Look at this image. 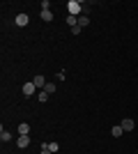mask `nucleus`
<instances>
[{"instance_id": "nucleus-4", "label": "nucleus", "mask_w": 138, "mask_h": 154, "mask_svg": "<svg viewBox=\"0 0 138 154\" xmlns=\"http://www.w3.org/2000/svg\"><path fill=\"white\" fill-rule=\"evenodd\" d=\"M16 145H19L21 149L30 147V136H19V138H16Z\"/></svg>"}, {"instance_id": "nucleus-14", "label": "nucleus", "mask_w": 138, "mask_h": 154, "mask_svg": "<svg viewBox=\"0 0 138 154\" xmlns=\"http://www.w3.org/2000/svg\"><path fill=\"white\" fill-rule=\"evenodd\" d=\"M44 92H48V94H53V92H55V83H46Z\"/></svg>"}, {"instance_id": "nucleus-13", "label": "nucleus", "mask_w": 138, "mask_h": 154, "mask_svg": "<svg viewBox=\"0 0 138 154\" xmlns=\"http://www.w3.org/2000/svg\"><path fill=\"white\" fill-rule=\"evenodd\" d=\"M48 97H51V94H48V92H44V90H39V94H37V99H39V101H41V103H44V101H48Z\"/></svg>"}, {"instance_id": "nucleus-3", "label": "nucleus", "mask_w": 138, "mask_h": 154, "mask_svg": "<svg viewBox=\"0 0 138 154\" xmlns=\"http://www.w3.org/2000/svg\"><path fill=\"white\" fill-rule=\"evenodd\" d=\"M35 90H37V88H35V83H32V81L23 83V94H26V97H32V94H35Z\"/></svg>"}, {"instance_id": "nucleus-17", "label": "nucleus", "mask_w": 138, "mask_h": 154, "mask_svg": "<svg viewBox=\"0 0 138 154\" xmlns=\"http://www.w3.org/2000/svg\"><path fill=\"white\" fill-rule=\"evenodd\" d=\"M39 154H53V152H51L48 147H46V149H39Z\"/></svg>"}, {"instance_id": "nucleus-2", "label": "nucleus", "mask_w": 138, "mask_h": 154, "mask_svg": "<svg viewBox=\"0 0 138 154\" xmlns=\"http://www.w3.org/2000/svg\"><path fill=\"white\" fill-rule=\"evenodd\" d=\"M32 83H35V88H37V90H44L48 81H46V78H44V76L39 74V76H35V78H32Z\"/></svg>"}, {"instance_id": "nucleus-15", "label": "nucleus", "mask_w": 138, "mask_h": 154, "mask_svg": "<svg viewBox=\"0 0 138 154\" xmlns=\"http://www.w3.org/2000/svg\"><path fill=\"white\" fill-rule=\"evenodd\" d=\"M48 149H51V152L55 154V152H58V149H60V145H58V143H48Z\"/></svg>"}, {"instance_id": "nucleus-12", "label": "nucleus", "mask_w": 138, "mask_h": 154, "mask_svg": "<svg viewBox=\"0 0 138 154\" xmlns=\"http://www.w3.org/2000/svg\"><path fill=\"white\" fill-rule=\"evenodd\" d=\"M85 26H90V19L87 16H78V28H85Z\"/></svg>"}, {"instance_id": "nucleus-5", "label": "nucleus", "mask_w": 138, "mask_h": 154, "mask_svg": "<svg viewBox=\"0 0 138 154\" xmlns=\"http://www.w3.org/2000/svg\"><path fill=\"white\" fill-rule=\"evenodd\" d=\"M120 124H122V129H124V131H133V127H136L131 117H124V120H122Z\"/></svg>"}, {"instance_id": "nucleus-6", "label": "nucleus", "mask_w": 138, "mask_h": 154, "mask_svg": "<svg viewBox=\"0 0 138 154\" xmlns=\"http://www.w3.org/2000/svg\"><path fill=\"white\" fill-rule=\"evenodd\" d=\"M28 21H30V19H28V14H19V16H16V26H19V28H26Z\"/></svg>"}, {"instance_id": "nucleus-11", "label": "nucleus", "mask_w": 138, "mask_h": 154, "mask_svg": "<svg viewBox=\"0 0 138 154\" xmlns=\"http://www.w3.org/2000/svg\"><path fill=\"white\" fill-rule=\"evenodd\" d=\"M0 140H2V143L12 140V134H9V131H5V129H2V131H0Z\"/></svg>"}, {"instance_id": "nucleus-16", "label": "nucleus", "mask_w": 138, "mask_h": 154, "mask_svg": "<svg viewBox=\"0 0 138 154\" xmlns=\"http://www.w3.org/2000/svg\"><path fill=\"white\" fill-rule=\"evenodd\" d=\"M48 7H51V2H48V0H41V12H46Z\"/></svg>"}, {"instance_id": "nucleus-1", "label": "nucleus", "mask_w": 138, "mask_h": 154, "mask_svg": "<svg viewBox=\"0 0 138 154\" xmlns=\"http://www.w3.org/2000/svg\"><path fill=\"white\" fill-rule=\"evenodd\" d=\"M67 9H69V14H72V16H76V14H81V9H83V7H81V2H76V0H69V2H67Z\"/></svg>"}, {"instance_id": "nucleus-10", "label": "nucleus", "mask_w": 138, "mask_h": 154, "mask_svg": "<svg viewBox=\"0 0 138 154\" xmlns=\"http://www.w3.org/2000/svg\"><path fill=\"white\" fill-rule=\"evenodd\" d=\"M65 21H67V26H72V28H74V26H78V19H76V16H72V14H67V19H65Z\"/></svg>"}, {"instance_id": "nucleus-8", "label": "nucleus", "mask_w": 138, "mask_h": 154, "mask_svg": "<svg viewBox=\"0 0 138 154\" xmlns=\"http://www.w3.org/2000/svg\"><path fill=\"white\" fill-rule=\"evenodd\" d=\"M111 134H113V136H115V138H120V136L124 134V129H122V124H115V127H113V129H111Z\"/></svg>"}, {"instance_id": "nucleus-7", "label": "nucleus", "mask_w": 138, "mask_h": 154, "mask_svg": "<svg viewBox=\"0 0 138 154\" xmlns=\"http://www.w3.org/2000/svg\"><path fill=\"white\" fill-rule=\"evenodd\" d=\"M28 134H30V124L21 122V124H19V136H28Z\"/></svg>"}, {"instance_id": "nucleus-9", "label": "nucleus", "mask_w": 138, "mask_h": 154, "mask_svg": "<svg viewBox=\"0 0 138 154\" xmlns=\"http://www.w3.org/2000/svg\"><path fill=\"white\" fill-rule=\"evenodd\" d=\"M39 16H41V21H46V23H48V21H53V12H51V9H46V12H41Z\"/></svg>"}]
</instances>
